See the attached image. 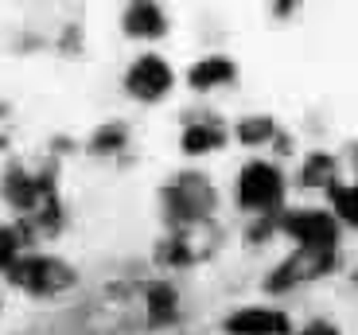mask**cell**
<instances>
[{
    "mask_svg": "<svg viewBox=\"0 0 358 335\" xmlns=\"http://www.w3.org/2000/svg\"><path fill=\"white\" fill-rule=\"evenodd\" d=\"M171 316H176V289L160 281L148 289V320L152 324H168Z\"/></svg>",
    "mask_w": 358,
    "mask_h": 335,
    "instance_id": "13",
    "label": "cell"
},
{
    "mask_svg": "<svg viewBox=\"0 0 358 335\" xmlns=\"http://www.w3.org/2000/svg\"><path fill=\"white\" fill-rule=\"evenodd\" d=\"M4 199L20 211H39V203H51V183H47L43 176L31 180L27 172L12 168V172L4 176Z\"/></svg>",
    "mask_w": 358,
    "mask_h": 335,
    "instance_id": "8",
    "label": "cell"
},
{
    "mask_svg": "<svg viewBox=\"0 0 358 335\" xmlns=\"http://www.w3.org/2000/svg\"><path fill=\"white\" fill-rule=\"evenodd\" d=\"M331 265H335V250H296L285 265L273 269L268 289L285 292V289H292V285H304V281H312V277H323Z\"/></svg>",
    "mask_w": 358,
    "mask_h": 335,
    "instance_id": "5",
    "label": "cell"
},
{
    "mask_svg": "<svg viewBox=\"0 0 358 335\" xmlns=\"http://www.w3.org/2000/svg\"><path fill=\"white\" fill-rule=\"evenodd\" d=\"M280 199H285V176L265 160H253L242 168L238 176V203L245 211H277Z\"/></svg>",
    "mask_w": 358,
    "mask_h": 335,
    "instance_id": "3",
    "label": "cell"
},
{
    "mask_svg": "<svg viewBox=\"0 0 358 335\" xmlns=\"http://www.w3.org/2000/svg\"><path fill=\"white\" fill-rule=\"evenodd\" d=\"M125 31L129 36H141V39H156L168 31V16L156 4H133L125 12Z\"/></svg>",
    "mask_w": 358,
    "mask_h": 335,
    "instance_id": "9",
    "label": "cell"
},
{
    "mask_svg": "<svg viewBox=\"0 0 358 335\" xmlns=\"http://www.w3.org/2000/svg\"><path fill=\"white\" fill-rule=\"evenodd\" d=\"M273 133H277V129H273L268 117H245L242 125H238V141H242V145H265Z\"/></svg>",
    "mask_w": 358,
    "mask_h": 335,
    "instance_id": "16",
    "label": "cell"
},
{
    "mask_svg": "<svg viewBox=\"0 0 358 335\" xmlns=\"http://www.w3.org/2000/svg\"><path fill=\"white\" fill-rule=\"evenodd\" d=\"M331 203H335V215H339L343 222L358 227V183H350V187H339V183H335V187H331Z\"/></svg>",
    "mask_w": 358,
    "mask_h": 335,
    "instance_id": "15",
    "label": "cell"
},
{
    "mask_svg": "<svg viewBox=\"0 0 358 335\" xmlns=\"http://www.w3.org/2000/svg\"><path fill=\"white\" fill-rule=\"evenodd\" d=\"M300 335H339V327L327 324V320H312V324H308Z\"/></svg>",
    "mask_w": 358,
    "mask_h": 335,
    "instance_id": "18",
    "label": "cell"
},
{
    "mask_svg": "<svg viewBox=\"0 0 358 335\" xmlns=\"http://www.w3.org/2000/svg\"><path fill=\"white\" fill-rule=\"evenodd\" d=\"M164 203H168V215L179 230L199 227V222L210 215V207H215V187H210L203 176H179L176 183H168Z\"/></svg>",
    "mask_w": 358,
    "mask_h": 335,
    "instance_id": "1",
    "label": "cell"
},
{
    "mask_svg": "<svg viewBox=\"0 0 358 335\" xmlns=\"http://www.w3.org/2000/svg\"><path fill=\"white\" fill-rule=\"evenodd\" d=\"M20 250H24V230L20 227H0V269L4 273L24 257Z\"/></svg>",
    "mask_w": 358,
    "mask_h": 335,
    "instance_id": "14",
    "label": "cell"
},
{
    "mask_svg": "<svg viewBox=\"0 0 358 335\" xmlns=\"http://www.w3.org/2000/svg\"><path fill=\"white\" fill-rule=\"evenodd\" d=\"M234 63L230 59H222V55H210V59H199L195 66H191V86L195 90H215V86H222V82H234Z\"/></svg>",
    "mask_w": 358,
    "mask_h": 335,
    "instance_id": "10",
    "label": "cell"
},
{
    "mask_svg": "<svg viewBox=\"0 0 358 335\" xmlns=\"http://www.w3.org/2000/svg\"><path fill=\"white\" fill-rule=\"evenodd\" d=\"M335 156L331 152H312L304 160V172H300V183L304 187H335Z\"/></svg>",
    "mask_w": 358,
    "mask_h": 335,
    "instance_id": "12",
    "label": "cell"
},
{
    "mask_svg": "<svg viewBox=\"0 0 358 335\" xmlns=\"http://www.w3.org/2000/svg\"><path fill=\"white\" fill-rule=\"evenodd\" d=\"M280 230L300 242V250H335L339 242V222L327 211H288L280 218Z\"/></svg>",
    "mask_w": 358,
    "mask_h": 335,
    "instance_id": "4",
    "label": "cell"
},
{
    "mask_svg": "<svg viewBox=\"0 0 358 335\" xmlns=\"http://www.w3.org/2000/svg\"><path fill=\"white\" fill-rule=\"evenodd\" d=\"M8 281L20 289L36 292V297H51V292H63L74 285V269L63 265L59 257H43V254H27L20 257L8 269Z\"/></svg>",
    "mask_w": 358,
    "mask_h": 335,
    "instance_id": "2",
    "label": "cell"
},
{
    "mask_svg": "<svg viewBox=\"0 0 358 335\" xmlns=\"http://www.w3.org/2000/svg\"><path fill=\"white\" fill-rule=\"evenodd\" d=\"M121 145H125V129L121 125H106L94 136V148H98V152H113V148H121Z\"/></svg>",
    "mask_w": 358,
    "mask_h": 335,
    "instance_id": "17",
    "label": "cell"
},
{
    "mask_svg": "<svg viewBox=\"0 0 358 335\" xmlns=\"http://www.w3.org/2000/svg\"><path fill=\"white\" fill-rule=\"evenodd\" d=\"M222 141L226 129L218 121H195V125L183 129V152H215V148H222Z\"/></svg>",
    "mask_w": 358,
    "mask_h": 335,
    "instance_id": "11",
    "label": "cell"
},
{
    "mask_svg": "<svg viewBox=\"0 0 358 335\" xmlns=\"http://www.w3.org/2000/svg\"><path fill=\"white\" fill-rule=\"evenodd\" d=\"M171 82H176V74H171V66L164 63L160 55H141V59L129 66V74H125L129 94H133V98H141V101L164 98V94L171 90Z\"/></svg>",
    "mask_w": 358,
    "mask_h": 335,
    "instance_id": "6",
    "label": "cell"
},
{
    "mask_svg": "<svg viewBox=\"0 0 358 335\" xmlns=\"http://www.w3.org/2000/svg\"><path fill=\"white\" fill-rule=\"evenodd\" d=\"M288 316L280 308H238L226 320L230 335H288Z\"/></svg>",
    "mask_w": 358,
    "mask_h": 335,
    "instance_id": "7",
    "label": "cell"
}]
</instances>
